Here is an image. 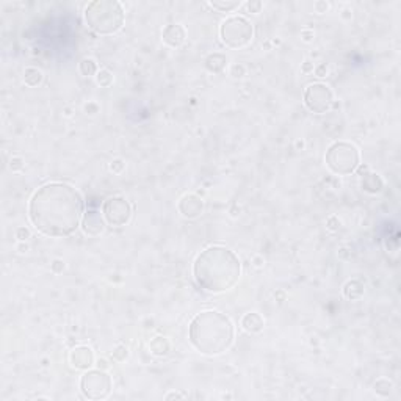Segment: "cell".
Returning <instances> with one entry per match:
<instances>
[{"mask_svg": "<svg viewBox=\"0 0 401 401\" xmlns=\"http://www.w3.org/2000/svg\"><path fill=\"white\" fill-rule=\"evenodd\" d=\"M242 326L248 332H260L264 329V320L256 312L246 313V315L242 318Z\"/></svg>", "mask_w": 401, "mask_h": 401, "instance_id": "5bb4252c", "label": "cell"}, {"mask_svg": "<svg viewBox=\"0 0 401 401\" xmlns=\"http://www.w3.org/2000/svg\"><path fill=\"white\" fill-rule=\"evenodd\" d=\"M16 235H17L19 240H27V238L30 237V232H28V229H25V227H19V229L16 231Z\"/></svg>", "mask_w": 401, "mask_h": 401, "instance_id": "d4e9b609", "label": "cell"}, {"mask_svg": "<svg viewBox=\"0 0 401 401\" xmlns=\"http://www.w3.org/2000/svg\"><path fill=\"white\" fill-rule=\"evenodd\" d=\"M163 41L171 47H179L185 41V30L179 24H171L163 30Z\"/></svg>", "mask_w": 401, "mask_h": 401, "instance_id": "4fadbf2b", "label": "cell"}, {"mask_svg": "<svg viewBox=\"0 0 401 401\" xmlns=\"http://www.w3.org/2000/svg\"><path fill=\"white\" fill-rule=\"evenodd\" d=\"M24 168V160L20 157H13L11 158V169L13 171H20Z\"/></svg>", "mask_w": 401, "mask_h": 401, "instance_id": "cb8c5ba5", "label": "cell"}, {"mask_svg": "<svg viewBox=\"0 0 401 401\" xmlns=\"http://www.w3.org/2000/svg\"><path fill=\"white\" fill-rule=\"evenodd\" d=\"M375 392L383 395V397H387L390 392H392V383L387 381V379H379V381L373 386Z\"/></svg>", "mask_w": 401, "mask_h": 401, "instance_id": "ffe728a7", "label": "cell"}, {"mask_svg": "<svg viewBox=\"0 0 401 401\" xmlns=\"http://www.w3.org/2000/svg\"><path fill=\"white\" fill-rule=\"evenodd\" d=\"M83 215L80 193L68 183L53 182L33 193L28 204L30 221L49 237H68L79 227Z\"/></svg>", "mask_w": 401, "mask_h": 401, "instance_id": "6da1fadb", "label": "cell"}, {"mask_svg": "<svg viewBox=\"0 0 401 401\" xmlns=\"http://www.w3.org/2000/svg\"><path fill=\"white\" fill-rule=\"evenodd\" d=\"M207 68L213 72H220L223 71V68L226 66V57L221 55V53H213V55H210L207 58Z\"/></svg>", "mask_w": 401, "mask_h": 401, "instance_id": "e0dca14e", "label": "cell"}, {"mask_svg": "<svg viewBox=\"0 0 401 401\" xmlns=\"http://www.w3.org/2000/svg\"><path fill=\"white\" fill-rule=\"evenodd\" d=\"M196 282L212 293L231 290L240 279L242 265L238 257L224 246H210L196 257L193 265Z\"/></svg>", "mask_w": 401, "mask_h": 401, "instance_id": "7a4b0ae2", "label": "cell"}, {"mask_svg": "<svg viewBox=\"0 0 401 401\" xmlns=\"http://www.w3.org/2000/svg\"><path fill=\"white\" fill-rule=\"evenodd\" d=\"M127 357V348L126 346H118V348L113 351V359L116 361H124Z\"/></svg>", "mask_w": 401, "mask_h": 401, "instance_id": "603a6c76", "label": "cell"}, {"mask_svg": "<svg viewBox=\"0 0 401 401\" xmlns=\"http://www.w3.org/2000/svg\"><path fill=\"white\" fill-rule=\"evenodd\" d=\"M169 342L165 337H155L152 342H150V351H152L155 356H165L169 353Z\"/></svg>", "mask_w": 401, "mask_h": 401, "instance_id": "2e32d148", "label": "cell"}, {"mask_svg": "<svg viewBox=\"0 0 401 401\" xmlns=\"http://www.w3.org/2000/svg\"><path fill=\"white\" fill-rule=\"evenodd\" d=\"M309 63H310V61H306V64H304V68H302V71H304V72H307V71L310 69V66H309Z\"/></svg>", "mask_w": 401, "mask_h": 401, "instance_id": "f546056e", "label": "cell"}, {"mask_svg": "<svg viewBox=\"0 0 401 401\" xmlns=\"http://www.w3.org/2000/svg\"><path fill=\"white\" fill-rule=\"evenodd\" d=\"M105 229V220L96 210H88L83 218V231L90 235H99Z\"/></svg>", "mask_w": 401, "mask_h": 401, "instance_id": "7c38bea8", "label": "cell"}, {"mask_svg": "<svg viewBox=\"0 0 401 401\" xmlns=\"http://www.w3.org/2000/svg\"><path fill=\"white\" fill-rule=\"evenodd\" d=\"M210 6L215 8V9H220V11H226V13H229V11H234L235 8L240 6V2H210Z\"/></svg>", "mask_w": 401, "mask_h": 401, "instance_id": "44dd1931", "label": "cell"}, {"mask_svg": "<svg viewBox=\"0 0 401 401\" xmlns=\"http://www.w3.org/2000/svg\"><path fill=\"white\" fill-rule=\"evenodd\" d=\"M304 104L313 113H326L332 105V91L323 83H312L304 93Z\"/></svg>", "mask_w": 401, "mask_h": 401, "instance_id": "9c48e42d", "label": "cell"}, {"mask_svg": "<svg viewBox=\"0 0 401 401\" xmlns=\"http://www.w3.org/2000/svg\"><path fill=\"white\" fill-rule=\"evenodd\" d=\"M253 25L249 24V20L240 16L227 17L220 28L223 42L231 49H242L248 46L253 39Z\"/></svg>", "mask_w": 401, "mask_h": 401, "instance_id": "8992f818", "label": "cell"}, {"mask_svg": "<svg viewBox=\"0 0 401 401\" xmlns=\"http://www.w3.org/2000/svg\"><path fill=\"white\" fill-rule=\"evenodd\" d=\"M183 397H185V395H180V394H176V392H172V394H168V395H166L165 398H166V400H171V398H183Z\"/></svg>", "mask_w": 401, "mask_h": 401, "instance_id": "f1b7e54d", "label": "cell"}, {"mask_svg": "<svg viewBox=\"0 0 401 401\" xmlns=\"http://www.w3.org/2000/svg\"><path fill=\"white\" fill-rule=\"evenodd\" d=\"M102 216L105 223L113 227L126 226L132 218V205L121 196L108 198L102 205Z\"/></svg>", "mask_w": 401, "mask_h": 401, "instance_id": "ba28073f", "label": "cell"}, {"mask_svg": "<svg viewBox=\"0 0 401 401\" xmlns=\"http://www.w3.org/2000/svg\"><path fill=\"white\" fill-rule=\"evenodd\" d=\"M328 168L339 176H348L359 166V150L351 143H334L326 152Z\"/></svg>", "mask_w": 401, "mask_h": 401, "instance_id": "5b68a950", "label": "cell"}, {"mask_svg": "<svg viewBox=\"0 0 401 401\" xmlns=\"http://www.w3.org/2000/svg\"><path fill=\"white\" fill-rule=\"evenodd\" d=\"M80 72H82V75H85V77L94 75L97 72V64L91 58H83L80 61Z\"/></svg>", "mask_w": 401, "mask_h": 401, "instance_id": "d6986e66", "label": "cell"}, {"mask_svg": "<svg viewBox=\"0 0 401 401\" xmlns=\"http://www.w3.org/2000/svg\"><path fill=\"white\" fill-rule=\"evenodd\" d=\"M179 212L185 218H198L204 212V201L196 194H185L179 202Z\"/></svg>", "mask_w": 401, "mask_h": 401, "instance_id": "30bf717a", "label": "cell"}, {"mask_svg": "<svg viewBox=\"0 0 401 401\" xmlns=\"http://www.w3.org/2000/svg\"><path fill=\"white\" fill-rule=\"evenodd\" d=\"M260 6H262V3H251V2H248V8L251 9V11H259L260 9Z\"/></svg>", "mask_w": 401, "mask_h": 401, "instance_id": "83f0119b", "label": "cell"}, {"mask_svg": "<svg viewBox=\"0 0 401 401\" xmlns=\"http://www.w3.org/2000/svg\"><path fill=\"white\" fill-rule=\"evenodd\" d=\"M24 80L28 86H38L42 82V72L36 68H27L24 72Z\"/></svg>", "mask_w": 401, "mask_h": 401, "instance_id": "ac0fdd59", "label": "cell"}, {"mask_svg": "<svg viewBox=\"0 0 401 401\" xmlns=\"http://www.w3.org/2000/svg\"><path fill=\"white\" fill-rule=\"evenodd\" d=\"M82 394L90 400H104L112 392V378L104 370H91L82 376Z\"/></svg>", "mask_w": 401, "mask_h": 401, "instance_id": "52a82bcc", "label": "cell"}, {"mask_svg": "<svg viewBox=\"0 0 401 401\" xmlns=\"http://www.w3.org/2000/svg\"><path fill=\"white\" fill-rule=\"evenodd\" d=\"M85 20L96 33L112 35L124 24V9L113 0H96L86 5Z\"/></svg>", "mask_w": 401, "mask_h": 401, "instance_id": "277c9868", "label": "cell"}, {"mask_svg": "<svg viewBox=\"0 0 401 401\" xmlns=\"http://www.w3.org/2000/svg\"><path fill=\"white\" fill-rule=\"evenodd\" d=\"M326 72H328V69H326V66H324V64H321V66H318L315 69V74L318 75V77H324V75H326Z\"/></svg>", "mask_w": 401, "mask_h": 401, "instance_id": "4316f807", "label": "cell"}, {"mask_svg": "<svg viewBox=\"0 0 401 401\" xmlns=\"http://www.w3.org/2000/svg\"><path fill=\"white\" fill-rule=\"evenodd\" d=\"M362 188L367 193H379L383 190V180L376 174H367L362 180Z\"/></svg>", "mask_w": 401, "mask_h": 401, "instance_id": "9a60e30c", "label": "cell"}, {"mask_svg": "<svg viewBox=\"0 0 401 401\" xmlns=\"http://www.w3.org/2000/svg\"><path fill=\"white\" fill-rule=\"evenodd\" d=\"M96 79H97V83H99L101 86H110L113 83V75L108 69H101L99 72H97Z\"/></svg>", "mask_w": 401, "mask_h": 401, "instance_id": "7402d4cb", "label": "cell"}, {"mask_svg": "<svg viewBox=\"0 0 401 401\" xmlns=\"http://www.w3.org/2000/svg\"><path fill=\"white\" fill-rule=\"evenodd\" d=\"M232 75H234V77H243L245 68L243 66H232Z\"/></svg>", "mask_w": 401, "mask_h": 401, "instance_id": "484cf974", "label": "cell"}, {"mask_svg": "<svg viewBox=\"0 0 401 401\" xmlns=\"http://www.w3.org/2000/svg\"><path fill=\"white\" fill-rule=\"evenodd\" d=\"M69 362L74 368H77V370H88L94 364L93 351L88 346H77V348H74L69 353Z\"/></svg>", "mask_w": 401, "mask_h": 401, "instance_id": "8fae6325", "label": "cell"}, {"mask_svg": "<svg viewBox=\"0 0 401 401\" xmlns=\"http://www.w3.org/2000/svg\"><path fill=\"white\" fill-rule=\"evenodd\" d=\"M232 340V323L220 312H202L190 324V342L202 354H221L229 348Z\"/></svg>", "mask_w": 401, "mask_h": 401, "instance_id": "3957f363", "label": "cell"}]
</instances>
